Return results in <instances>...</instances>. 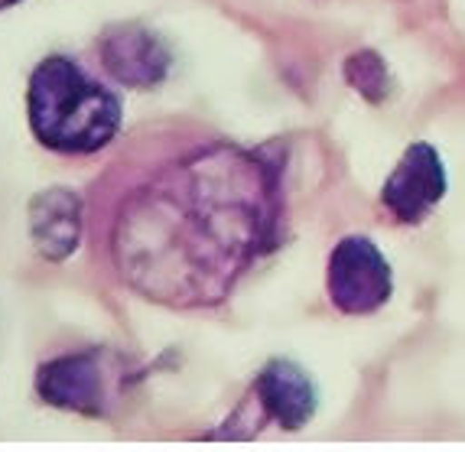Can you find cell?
Instances as JSON below:
<instances>
[{"label": "cell", "mask_w": 465, "mask_h": 452, "mask_svg": "<svg viewBox=\"0 0 465 452\" xmlns=\"http://www.w3.org/2000/svg\"><path fill=\"white\" fill-rule=\"evenodd\" d=\"M329 300L339 312L365 316L388 303L391 297V267L378 244L361 234H351L335 244L329 260Z\"/></svg>", "instance_id": "3"}, {"label": "cell", "mask_w": 465, "mask_h": 452, "mask_svg": "<svg viewBox=\"0 0 465 452\" xmlns=\"http://www.w3.org/2000/svg\"><path fill=\"white\" fill-rule=\"evenodd\" d=\"M36 394L72 414L101 417L108 410V375L98 351H75L53 359L36 371Z\"/></svg>", "instance_id": "5"}, {"label": "cell", "mask_w": 465, "mask_h": 452, "mask_svg": "<svg viewBox=\"0 0 465 452\" xmlns=\"http://www.w3.org/2000/svg\"><path fill=\"white\" fill-rule=\"evenodd\" d=\"M14 4H20V0H0V10H7V7H14Z\"/></svg>", "instance_id": "10"}, {"label": "cell", "mask_w": 465, "mask_h": 452, "mask_svg": "<svg viewBox=\"0 0 465 452\" xmlns=\"http://www.w3.org/2000/svg\"><path fill=\"white\" fill-rule=\"evenodd\" d=\"M254 400L264 417L277 420L283 429H300L316 414V388L310 375L293 361H271L254 381Z\"/></svg>", "instance_id": "8"}, {"label": "cell", "mask_w": 465, "mask_h": 452, "mask_svg": "<svg viewBox=\"0 0 465 452\" xmlns=\"http://www.w3.org/2000/svg\"><path fill=\"white\" fill-rule=\"evenodd\" d=\"M442 195H446V170L440 153L430 143H413L388 176L381 199L394 219L420 221L433 211Z\"/></svg>", "instance_id": "6"}, {"label": "cell", "mask_w": 465, "mask_h": 452, "mask_svg": "<svg viewBox=\"0 0 465 452\" xmlns=\"http://www.w3.org/2000/svg\"><path fill=\"white\" fill-rule=\"evenodd\" d=\"M101 65L127 88H156L170 75L173 55L153 30L140 24H114L98 39Z\"/></svg>", "instance_id": "4"}, {"label": "cell", "mask_w": 465, "mask_h": 452, "mask_svg": "<svg viewBox=\"0 0 465 452\" xmlns=\"http://www.w3.org/2000/svg\"><path fill=\"white\" fill-rule=\"evenodd\" d=\"M26 117L39 147L65 156H88L114 141L121 102L69 55H49L30 75Z\"/></svg>", "instance_id": "2"}, {"label": "cell", "mask_w": 465, "mask_h": 452, "mask_svg": "<svg viewBox=\"0 0 465 452\" xmlns=\"http://www.w3.org/2000/svg\"><path fill=\"white\" fill-rule=\"evenodd\" d=\"M345 78H349L351 88H358V92L374 104H378L391 88L388 69H384V63H381V55L371 53V49H358L355 55H349V63H345Z\"/></svg>", "instance_id": "9"}, {"label": "cell", "mask_w": 465, "mask_h": 452, "mask_svg": "<svg viewBox=\"0 0 465 452\" xmlns=\"http://www.w3.org/2000/svg\"><path fill=\"white\" fill-rule=\"evenodd\" d=\"M277 176L264 156L205 147L173 160L117 211L111 254L137 293L173 310L215 306L273 241Z\"/></svg>", "instance_id": "1"}, {"label": "cell", "mask_w": 465, "mask_h": 452, "mask_svg": "<svg viewBox=\"0 0 465 452\" xmlns=\"http://www.w3.org/2000/svg\"><path fill=\"white\" fill-rule=\"evenodd\" d=\"M33 248L53 264H63L82 241V199L65 186L43 189L30 199Z\"/></svg>", "instance_id": "7"}]
</instances>
